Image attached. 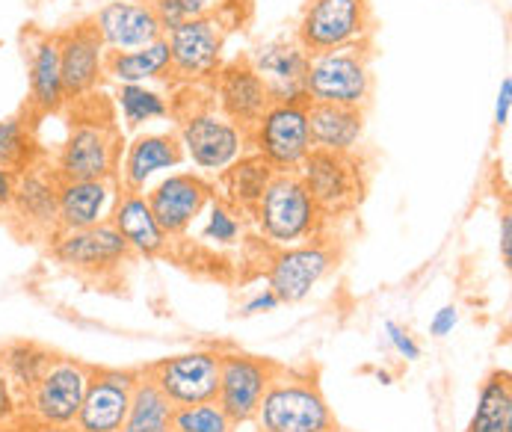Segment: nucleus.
Segmentation results:
<instances>
[{
	"label": "nucleus",
	"instance_id": "obj_1",
	"mask_svg": "<svg viewBox=\"0 0 512 432\" xmlns=\"http://www.w3.org/2000/svg\"><path fill=\"white\" fill-rule=\"evenodd\" d=\"M72 104L69 134L57 151L54 172L60 181H110L122 154V134L113 110L95 92Z\"/></svg>",
	"mask_w": 512,
	"mask_h": 432
},
{
	"label": "nucleus",
	"instance_id": "obj_2",
	"mask_svg": "<svg viewBox=\"0 0 512 432\" xmlns=\"http://www.w3.org/2000/svg\"><path fill=\"white\" fill-rule=\"evenodd\" d=\"M255 421L261 432H320L332 427V409L314 376L276 370Z\"/></svg>",
	"mask_w": 512,
	"mask_h": 432
},
{
	"label": "nucleus",
	"instance_id": "obj_3",
	"mask_svg": "<svg viewBox=\"0 0 512 432\" xmlns=\"http://www.w3.org/2000/svg\"><path fill=\"white\" fill-rule=\"evenodd\" d=\"M252 214L261 234L276 246H299L323 219L296 172H276Z\"/></svg>",
	"mask_w": 512,
	"mask_h": 432
},
{
	"label": "nucleus",
	"instance_id": "obj_4",
	"mask_svg": "<svg viewBox=\"0 0 512 432\" xmlns=\"http://www.w3.org/2000/svg\"><path fill=\"white\" fill-rule=\"evenodd\" d=\"M169 113L178 116V143L184 154L208 172H222L237 157H243L246 131L237 128L231 119H225L211 104H193V107H169Z\"/></svg>",
	"mask_w": 512,
	"mask_h": 432
},
{
	"label": "nucleus",
	"instance_id": "obj_5",
	"mask_svg": "<svg viewBox=\"0 0 512 432\" xmlns=\"http://www.w3.org/2000/svg\"><path fill=\"white\" fill-rule=\"evenodd\" d=\"M302 92L311 104L362 107L370 95V66L365 48L353 45L326 54H311Z\"/></svg>",
	"mask_w": 512,
	"mask_h": 432
},
{
	"label": "nucleus",
	"instance_id": "obj_6",
	"mask_svg": "<svg viewBox=\"0 0 512 432\" xmlns=\"http://www.w3.org/2000/svg\"><path fill=\"white\" fill-rule=\"evenodd\" d=\"M246 140L255 145V154L264 157L276 172H296L308 157V101H276L264 116L249 128Z\"/></svg>",
	"mask_w": 512,
	"mask_h": 432
},
{
	"label": "nucleus",
	"instance_id": "obj_7",
	"mask_svg": "<svg viewBox=\"0 0 512 432\" xmlns=\"http://www.w3.org/2000/svg\"><path fill=\"white\" fill-rule=\"evenodd\" d=\"M367 33V0H308L296 27V42L308 54H326L338 48L365 45Z\"/></svg>",
	"mask_w": 512,
	"mask_h": 432
},
{
	"label": "nucleus",
	"instance_id": "obj_8",
	"mask_svg": "<svg viewBox=\"0 0 512 432\" xmlns=\"http://www.w3.org/2000/svg\"><path fill=\"white\" fill-rule=\"evenodd\" d=\"M163 39L169 45V74H175L190 86L217 77L222 66V45H225V24L220 12L187 18Z\"/></svg>",
	"mask_w": 512,
	"mask_h": 432
},
{
	"label": "nucleus",
	"instance_id": "obj_9",
	"mask_svg": "<svg viewBox=\"0 0 512 432\" xmlns=\"http://www.w3.org/2000/svg\"><path fill=\"white\" fill-rule=\"evenodd\" d=\"M299 178L311 193L320 216H341L362 202V172L353 154L311 148L299 163Z\"/></svg>",
	"mask_w": 512,
	"mask_h": 432
},
{
	"label": "nucleus",
	"instance_id": "obj_10",
	"mask_svg": "<svg viewBox=\"0 0 512 432\" xmlns=\"http://www.w3.org/2000/svg\"><path fill=\"white\" fill-rule=\"evenodd\" d=\"M146 376L175 409L211 403L217 400V391H220V353L217 350L181 353V356L157 361Z\"/></svg>",
	"mask_w": 512,
	"mask_h": 432
},
{
	"label": "nucleus",
	"instance_id": "obj_11",
	"mask_svg": "<svg viewBox=\"0 0 512 432\" xmlns=\"http://www.w3.org/2000/svg\"><path fill=\"white\" fill-rule=\"evenodd\" d=\"M89 376H92V370L80 361H51L48 370L42 373V379L36 382V388L27 394L30 418L36 424H74V418L83 406V397H86Z\"/></svg>",
	"mask_w": 512,
	"mask_h": 432
},
{
	"label": "nucleus",
	"instance_id": "obj_12",
	"mask_svg": "<svg viewBox=\"0 0 512 432\" xmlns=\"http://www.w3.org/2000/svg\"><path fill=\"white\" fill-rule=\"evenodd\" d=\"M69 104L60 69L57 33H33L27 39V104L24 119L36 128L39 119L57 116Z\"/></svg>",
	"mask_w": 512,
	"mask_h": 432
},
{
	"label": "nucleus",
	"instance_id": "obj_13",
	"mask_svg": "<svg viewBox=\"0 0 512 432\" xmlns=\"http://www.w3.org/2000/svg\"><path fill=\"white\" fill-rule=\"evenodd\" d=\"M276 364L246 353H220V391L217 403L234 424L255 421L264 391L276 376Z\"/></svg>",
	"mask_w": 512,
	"mask_h": 432
},
{
	"label": "nucleus",
	"instance_id": "obj_14",
	"mask_svg": "<svg viewBox=\"0 0 512 432\" xmlns=\"http://www.w3.org/2000/svg\"><path fill=\"white\" fill-rule=\"evenodd\" d=\"M137 379L140 376L134 370H92L83 406L74 418L77 432L122 430Z\"/></svg>",
	"mask_w": 512,
	"mask_h": 432
},
{
	"label": "nucleus",
	"instance_id": "obj_15",
	"mask_svg": "<svg viewBox=\"0 0 512 432\" xmlns=\"http://www.w3.org/2000/svg\"><path fill=\"white\" fill-rule=\"evenodd\" d=\"M146 202L157 225L166 231V237H178L214 202V184H208L193 172H178L163 178L148 193Z\"/></svg>",
	"mask_w": 512,
	"mask_h": 432
},
{
	"label": "nucleus",
	"instance_id": "obj_16",
	"mask_svg": "<svg viewBox=\"0 0 512 432\" xmlns=\"http://www.w3.org/2000/svg\"><path fill=\"white\" fill-rule=\"evenodd\" d=\"M60 42V69H63V89L66 98L77 101L92 95L104 80V60L107 48L92 21H83L72 30L57 33Z\"/></svg>",
	"mask_w": 512,
	"mask_h": 432
},
{
	"label": "nucleus",
	"instance_id": "obj_17",
	"mask_svg": "<svg viewBox=\"0 0 512 432\" xmlns=\"http://www.w3.org/2000/svg\"><path fill=\"white\" fill-rule=\"evenodd\" d=\"M128 252V243L110 222L77 231H54V258L77 273L113 270L128 258Z\"/></svg>",
	"mask_w": 512,
	"mask_h": 432
},
{
	"label": "nucleus",
	"instance_id": "obj_18",
	"mask_svg": "<svg viewBox=\"0 0 512 432\" xmlns=\"http://www.w3.org/2000/svg\"><path fill=\"white\" fill-rule=\"evenodd\" d=\"M332 264H335V255L329 246H320V243L285 246L273 258L267 270V282H270V290L279 296V302H302L332 270Z\"/></svg>",
	"mask_w": 512,
	"mask_h": 432
},
{
	"label": "nucleus",
	"instance_id": "obj_19",
	"mask_svg": "<svg viewBox=\"0 0 512 432\" xmlns=\"http://www.w3.org/2000/svg\"><path fill=\"white\" fill-rule=\"evenodd\" d=\"M214 95H217L222 116L231 119L246 134L264 116V110L273 104L264 80L252 69L249 57L220 66V72L214 77Z\"/></svg>",
	"mask_w": 512,
	"mask_h": 432
},
{
	"label": "nucleus",
	"instance_id": "obj_20",
	"mask_svg": "<svg viewBox=\"0 0 512 432\" xmlns=\"http://www.w3.org/2000/svg\"><path fill=\"white\" fill-rule=\"evenodd\" d=\"M107 51H134L163 39V27L148 0H113L92 18Z\"/></svg>",
	"mask_w": 512,
	"mask_h": 432
},
{
	"label": "nucleus",
	"instance_id": "obj_21",
	"mask_svg": "<svg viewBox=\"0 0 512 432\" xmlns=\"http://www.w3.org/2000/svg\"><path fill=\"white\" fill-rule=\"evenodd\" d=\"M308 60L311 54L296 42V39H276L261 45L249 63L264 80L270 101H305L302 83H305V72H308Z\"/></svg>",
	"mask_w": 512,
	"mask_h": 432
},
{
	"label": "nucleus",
	"instance_id": "obj_22",
	"mask_svg": "<svg viewBox=\"0 0 512 432\" xmlns=\"http://www.w3.org/2000/svg\"><path fill=\"white\" fill-rule=\"evenodd\" d=\"M57 190L60 178L54 169H45L36 163L33 169L21 172L15 178V193H12V214L27 225L30 234H54L60 228L57 219Z\"/></svg>",
	"mask_w": 512,
	"mask_h": 432
},
{
	"label": "nucleus",
	"instance_id": "obj_23",
	"mask_svg": "<svg viewBox=\"0 0 512 432\" xmlns=\"http://www.w3.org/2000/svg\"><path fill=\"white\" fill-rule=\"evenodd\" d=\"M308 134H311V145L320 151L353 154L365 134V113L362 107L308 101Z\"/></svg>",
	"mask_w": 512,
	"mask_h": 432
},
{
	"label": "nucleus",
	"instance_id": "obj_24",
	"mask_svg": "<svg viewBox=\"0 0 512 432\" xmlns=\"http://www.w3.org/2000/svg\"><path fill=\"white\" fill-rule=\"evenodd\" d=\"M184 160V148L175 134H146L128 145L122 163V184L128 193H143L146 184L163 169H175Z\"/></svg>",
	"mask_w": 512,
	"mask_h": 432
},
{
	"label": "nucleus",
	"instance_id": "obj_25",
	"mask_svg": "<svg viewBox=\"0 0 512 432\" xmlns=\"http://www.w3.org/2000/svg\"><path fill=\"white\" fill-rule=\"evenodd\" d=\"M113 205V178L110 181H60L57 190V231H77L101 225Z\"/></svg>",
	"mask_w": 512,
	"mask_h": 432
},
{
	"label": "nucleus",
	"instance_id": "obj_26",
	"mask_svg": "<svg viewBox=\"0 0 512 432\" xmlns=\"http://www.w3.org/2000/svg\"><path fill=\"white\" fill-rule=\"evenodd\" d=\"M110 225L122 234V240L128 243L131 252H140L146 258H154L166 249L169 237L166 231L157 225V219L148 208L146 196L143 193H122L113 205V216Z\"/></svg>",
	"mask_w": 512,
	"mask_h": 432
},
{
	"label": "nucleus",
	"instance_id": "obj_27",
	"mask_svg": "<svg viewBox=\"0 0 512 432\" xmlns=\"http://www.w3.org/2000/svg\"><path fill=\"white\" fill-rule=\"evenodd\" d=\"M273 175H276V169L258 154L237 157L231 166L222 169V202L231 205L234 211H255V205L261 202V196H264L267 184L273 181Z\"/></svg>",
	"mask_w": 512,
	"mask_h": 432
},
{
	"label": "nucleus",
	"instance_id": "obj_28",
	"mask_svg": "<svg viewBox=\"0 0 512 432\" xmlns=\"http://www.w3.org/2000/svg\"><path fill=\"white\" fill-rule=\"evenodd\" d=\"M104 74H110L116 83H148L169 74V45L166 39H157L146 48L134 51H107Z\"/></svg>",
	"mask_w": 512,
	"mask_h": 432
},
{
	"label": "nucleus",
	"instance_id": "obj_29",
	"mask_svg": "<svg viewBox=\"0 0 512 432\" xmlns=\"http://www.w3.org/2000/svg\"><path fill=\"white\" fill-rule=\"evenodd\" d=\"M465 432H512L510 370H495L477 394V406Z\"/></svg>",
	"mask_w": 512,
	"mask_h": 432
},
{
	"label": "nucleus",
	"instance_id": "obj_30",
	"mask_svg": "<svg viewBox=\"0 0 512 432\" xmlns=\"http://www.w3.org/2000/svg\"><path fill=\"white\" fill-rule=\"evenodd\" d=\"M172 415L175 406L160 394V388L148 376H140L119 432H172Z\"/></svg>",
	"mask_w": 512,
	"mask_h": 432
},
{
	"label": "nucleus",
	"instance_id": "obj_31",
	"mask_svg": "<svg viewBox=\"0 0 512 432\" xmlns=\"http://www.w3.org/2000/svg\"><path fill=\"white\" fill-rule=\"evenodd\" d=\"M42 160V148L36 140V128L24 116L0 119V169L21 175Z\"/></svg>",
	"mask_w": 512,
	"mask_h": 432
},
{
	"label": "nucleus",
	"instance_id": "obj_32",
	"mask_svg": "<svg viewBox=\"0 0 512 432\" xmlns=\"http://www.w3.org/2000/svg\"><path fill=\"white\" fill-rule=\"evenodd\" d=\"M51 356L45 350H39L36 344H15L9 350H3L0 356V370L6 373L9 385L18 391V394H30L36 388V382L42 379V373L48 370Z\"/></svg>",
	"mask_w": 512,
	"mask_h": 432
},
{
	"label": "nucleus",
	"instance_id": "obj_33",
	"mask_svg": "<svg viewBox=\"0 0 512 432\" xmlns=\"http://www.w3.org/2000/svg\"><path fill=\"white\" fill-rule=\"evenodd\" d=\"M116 104H119L122 119H125V125L131 131H137L146 122L169 116V98H163L160 92L148 89L146 83H119Z\"/></svg>",
	"mask_w": 512,
	"mask_h": 432
},
{
	"label": "nucleus",
	"instance_id": "obj_34",
	"mask_svg": "<svg viewBox=\"0 0 512 432\" xmlns=\"http://www.w3.org/2000/svg\"><path fill=\"white\" fill-rule=\"evenodd\" d=\"M172 432H234V421L225 415L217 400L178 406L172 415Z\"/></svg>",
	"mask_w": 512,
	"mask_h": 432
},
{
	"label": "nucleus",
	"instance_id": "obj_35",
	"mask_svg": "<svg viewBox=\"0 0 512 432\" xmlns=\"http://www.w3.org/2000/svg\"><path fill=\"white\" fill-rule=\"evenodd\" d=\"M240 211H234L225 202H211V216L205 225V240H214L220 246H231L237 243V237L243 234V222L237 219Z\"/></svg>",
	"mask_w": 512,
	"mask_h": 432
},
{
	"label": "nucleus",
	"instance_id": "obj_36",
	"mask_svg": "<svg viewBox=\"0 0 512 432\" xmlns=\"http://www.w3.org/2000/svg\"><path fill=\"white\" fill-rule=\"evenodd\" d=\"M385 341L394 347V353L397 356H403L406 361H418L421 359V347L415 344V338L409 335V329L406 326H400L397 320H385Z\"/></svg>",
	"mask_w": 512,
	"mask_h": 432
},
{
	"label": "nucleus",
	"instance_id": "obj_37",
	"mask_svg": "<svg viewBox=\"0 0 512 432\" xmlns=\"http://www.w3.org/2000/svg\"><path fill=\"white\" fill-rule=\"evenodd\" d=\"M148 3H151V9H154V15H157L160 27H163V36H166L169 30H175L181 21H187V15H184V9L178 6V0H148Z\"/></svg>",
	"mask_w": 512,
	"mask_h": 432
},
{
	"label": "nucleus",
	"instance_id": "obj_38",
	"mask_svg": "<svg viewBox=\"0 0 512 432\" xmlns=\"http://www.w3.org/2000/svg\"><path fill=\"white\" fill-rule=\"evenodd\" d=\"M15 415H18V400H15V388L9 385L6 373L0 370V427H9Z\"/></svg>",
	"mask_w": 512,
	"mask_h": 432
},
{
	"label": "nucleus",
	"instance_id": "obj_39",
	"mask_svg": "<svg viewBox=\"0 0 512 432\" xmlns=\"http://www.w3.org/2000/svg\"><path fill=\"white\" fill-rule=\"evenodd\" d=\"M456 323H459V308L456 305H444V308L436 311V317L430 323V335L433 338H447L456 329Z\"/></svg>",
	"mask_w": 512,
	"mask_h": 432
},
{
	"label": "nucleus",
	"instance_id": "obj_40",
	"mask_svg": "<svg viewBox=\"0 0 512 432\" xmlns=\"http://www.w3.org/2000/svg\"><path fill=\"white\" fill-rule=\"evenodd\" d=\"M279 305H282V302H279V296L267 288V290H261L258 296H252V299L243 305V314H246V317H252V314H270V311H276Z\"/></svg>",
	"mask_w": 512,
	"mask_h": 432
},
{
	"label": "nucleus",
	"instance_id": "obj_41",
	"mask_svg": "<svg viewBox=\"0 0 512 432\" xmlns=\"http://www.w3.org/2000/svg\"><path fill=\"white\" fill-rule=\"evenodd\" d=\"M510 110H512V80L504 77L501 80V89H498V104H495V125L498 128H507L510 122Z\"/></svg>",
	"mask_w": 512,
	"mask_h": 432
},
{
	"label": "nucleus",
	"instance_id": "obj_42",
	"mask_svg": "<svg viewBox=\"0 0 512 432\" xmlns=\"http://www.w3.org/2000/svg\"><path fill=\"white\" fill-rule=\"evenodd\" d=\"M178 6L184 9L187 18H202V15H214L220 12L222 0H178Z\"/></svg>",
	"mask_w": 512,
	"mask_h": 432
},
{
	"label": "nucleus",
	"instance_id": "obj_43",
	"mask_svg": "<svg viewBox=\"0 0 512 432\" xmlns=\"http://www.w3.org/2000/svg\"><path fill=\"white\" fill-rule=\"evenodd\" d=\"M501 261H504V267H512V216H510V211L501 216Z\"/></svg>",
	"mask_w": 512,
	"mask_h": 432
},
{
	"label": "nucleus",
	"instance_id": "obj_44",
	"mask_svg": "<svg viewBox=\"0 0 512 432\" xmlns=\"http://www.w3.org/2000/svg\"><path fill=\"white\" fill-rule=\"evenodd\" d=\"M15 178L18 175H12L9 169H0V208H9L12 193H15Z\"/></svg>",
	"mask_w": 512,
	"mask_h": 432
},
{
	"label": "nucleus",
	"instance_id": "obj_45",
	"mask_svg": "<svg viewBox=\"0 0 512 432\" xmlns=\"http://www.w3.org/2000/svg\"><path fill=\"white\" fill-rule=\"evenodd\" d=\"M30 432H77V427L74 424H36L33 421Z\"/></svg>",
	"mask_w": 512,
	"mask_h": 432
},
{
	"label": "nucleus",
	"instance_id": "obj_46",
	"mask_svg": "<svg viewBox=\"0 0 512 432\" xmlns=\"http://www.w3.org/2000/svg\"><path fill=\"white\" fill-rule=\"evenodd\" d=\"M320 432H338V430H335V427H329V430H320Z\"/></svg>",
	"mask_w": 512,
	"mask_h": 432
}]
</instances>
